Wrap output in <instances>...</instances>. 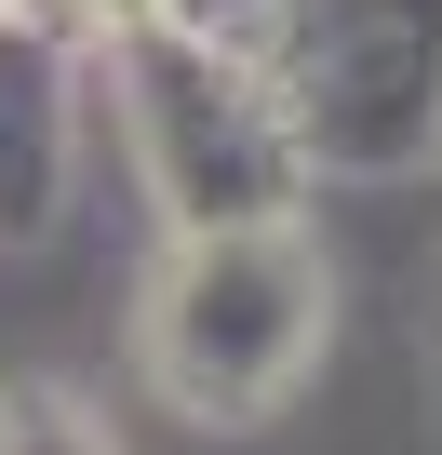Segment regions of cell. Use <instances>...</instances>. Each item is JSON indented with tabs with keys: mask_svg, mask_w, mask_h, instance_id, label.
Masks as SVG:
<instances>
[{
	"mask_svg": "<svg viewBox=\"0 0 442 455\" xmlns=\"http://www.w3.org/2000/svg\"><path fill=\"white\" fill-rule=\"evenodd\" d=\"M269 81L309 174H429L442 161V0H269Z\"/></svg>",
	"mask_w": 442,
	"mask_h": 455,
	"instance_id": "3",
	"label": "cell"
},
{
	"mask_svg": "<svg viewBox=\"0 0 442 455\" xmlns=\"http://www.w3.org/2000/svg\"><path fill=\"white\" fill-rule=\"evenodd\" d=\"M81 54L108 68V108H121V134H134V174H148L161 228L295 214V201L322 188L255 41H229V28H108V41H81Z\"/></svg>",
	"mask_w": 442,
	"mask_h": 455,
	"instance_id": "2",
	"label": "cell"
},
{
	"mask_svg": "<svg viewBox=\"0 0 442 455\" xmlns=\"http://www.w3.org/2000/svg\"><path fill=\"white\" fill-rule=\"evenodd\" d=\"M68 41H108V28H229V41H269V0H41Z\"/></svg>",
	"mask_w": 442,
	"mask_h": 455,
	"instance_id": "6",
	"label": "cell"
},
{
	"mask_svg": "<svg viewBox=\"0 0 442 455\" xmlns=\"http://www.w3.org/2000/svg\"><path fill=\"white\" fill-rule=\"evenodd\" d=\"M415 375H429V415H442V255H429V308H415Z\"/></svg>",
	"mask_w": 442,
	"mask_h": 455,
	"instance_id": "7",
	"label": "cell"
},
{
	"mask_svg": "<svg viewBox=\"0 0 442 455\" xmlns=\"http://www.w3.org/2000/svg\"><path fill=\"white\" fill-rule=\"evenodd\" d=\"M0 455H121V428L68 375H0Z\"/></svg>",
	"mask_w": 442,
	"mask_h": 455,
	"instance_id": "5",
	"label": "cell"
},
{
	"mask_svg": "<svg viewBox=\"0 0 442 455\" xmlns=\"http://www.w3.org/2000/svg\"><path fill=\"white\" fill-rule=\"evenodd\" d=\"M81 174V41L41 0H0V242H54Z\"/></svg>",
	"mask_w": 442,
	"mask_h": 455,
	"instance_id": "4",
	"label": "cell"
},
{
	"mask_svg": "<svg viewBox=\"0 0 442 455\" xmlns=\"http://www.w3.org/2000/svg\"><path fill=\"white\" fill-rule=\"evenodd\" d=\"M335 348V268L295 214H229V228H161L134 282V375L188 428H269Z\"/></svg>",
	"mask_w": 442,
	"mask_h": 455,
	"instance_id": "1",
	"label": "cell"
}]
</instances>
